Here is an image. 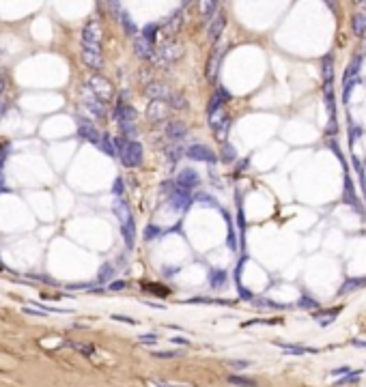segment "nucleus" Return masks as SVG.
I'll return each instance as SVG.
<instances>
[{
	"label": "nucleus",
	"mask_w": 366,
	"mask_h": 387,
	"mask_svg": "<svg viewBox=\"0 0 366 387\" xmlns=\"http://www.w3.org/2000/svg\"><path fill=\"white\" fill-rule=\"evenodd\" d=\"M115 147H117V155L121 157V161L127 166V168H136L142 164V144L136 142V140H129V138H117L115 140Z\"/></svg>",
	"instance_id": "nucleus-1"
},
{
	"label": "nucleus",
	"mask_w": 366,
	"mask_h": 387,
	"mask_svg": "<svg viewBox=\"0 0 366 387\" xmlns=\"http://www.w3.org/2000/svg\"><path fill=\"white\" fill-rule=\"evenodd\" d=\"M117 213H119V220H121V232H123L125 245H127V247H134V241H136L134 215H132V211H129V207H127L125 203H119V205H117Z\"/></svg>",
	"instance_id": "nucleus-2"
},
{
	"label": "nucleus",
	"mask_w": 366,
	"mask_h": 387,
	"mask_svg": "<svg viewBox=\"0 0 366 387\" xmlns=\"http://www.w3.org/2000/svg\"><path fill=\"white\" fill-rule=\"evenodd\" d=\"M82 52L101 54V28L95 20L88 22L82 30Z\"/></svg>",
	"instance_id": "nucleus-3"
},
{
	"label": "nucleus",
	"mask_w": 366,
	"mask_h": 387,
	"mask_svg": "<svg viewBox=\"0 0 366 387\" xmlns=\"http://www.w3.org/2000/svg\"><path fill=\"white\" fill-rule=\"evenodd\" d=\"M181 56H183V45L173 41V39L166 41V43H162L155 50V60L160 64H168V62H173L177 58H181Z\"/></svg>",
	"instance_id": "nucleus-4"
},
{
	"label": "nucleus",
	"mask_w": 366,
	"mask_h": 387,
	"mask_svg": "<svg viewBox=\"0 0 366 387\" xmlns=\"http://www.w3.org/2000/svg\"><path fill=\"white\" fill-rule=\"evenodd\" d=\"M209 125L216 132V138L224 144L226 132H229V125H231V118H229V114H226V110H220V112H216V114H209Z\"/></svg>",
	"instance_id": "nucleus-5"
},
{
	"label": "nucleus",
	"mask_w": 366,
	"mask_h": 387,
	"mask_svg": "<svg viewBox=\"0 0 366 387\" xmlns=\"http://www.w3.org/2000/svg\"><path fill=\"white\" fill-rule=\"evenodd\" d=\"M88 84H91V91H93L97 97H99V99H101L103 103L112 99V84H110L106 78L93 76V78H91V82H88Z\"/></svg>",
	"instance_id": "nucleus-6"
},
{
	"label": "nucleus",
	"mask_w": 366,
	"mask_h": 387,
	"mask_svg": "<svg viewBox=\"0 0 366 387\" xmlns=\"http://www.w3.org/2000/svg\"><path fill=\"white\" fill-rule=\"evenodd\" d=\"M84 108L91 112L93 116H97V118H101V116H103V112H106L103 101L91 91V86H86V88H84Z\"/></svg>",
	"instance_id": "nucleus-7"
},
{
	"label": "nucleus",
	"mask_w": 366,
	"mask_h": 387,
	"mask_svg": "<svg viewBox=\"0 0 366 387\" xmlns=\"http://www.w3.org/2000/svg\"><path fill=\"white\" fill-rule=\"evenodd\" d=\"M185 155H188L190 159H194V161H209V164H216V159H218L216 153L209 147H205V144H192Z\"/></svg>",
	"instance_id": "nucleus-8"
},
{
	"label": "nucleus",
	"mask_w": 366,
	"mask_h": 387,
	"mask_svg": "<svg viewBox=\"0 0 366 387\" xmlns=\"http://www.w3.org/2000/svg\"><path fill=\"white\" fill-rule=\"evenodd\" d=\"M190 205H192L190 191L177 185V187L173 189V196H170V207H173L175 211H185V209H188Z\"/></svg>",
	"instance_id": "nucleus-9"
},
{
	"label": "nucleus",
	"mask_w": 366,
	"mask_h": 387,
	"mask_svg": "<svg viewBox=\"0 0 366 387\" xmlns=\"http://www.w3.org/2000/svg\"><path fill=\"white\" fill-rule=\"evenodd\" d=\"M177 185L190 191V189H194V187H198V185H200V174L196 170H192V168H185V170L179 172Z\"/></svg>",
	"instance_id": "nucleus-10"
},
{
	"label": "nucleus",
	"mask_w": 366,
	"mask_h": 387,
	"mask_svg": "<svg viewBox=\"0 0 366 387\" xmlns=\"http://www.w3.org/2000/svg\"><path fill=\"white\" fill-rule=\"evenodd\" d=\"M173 93L175 91H170L166 84H149V88H146V95L151 97V101H162V103H168Z\"/></svg>",
	"instance_id": "nucleus-11"
},
{
	"label": "nucleus",
	"mask_w": 366,
	"mask_h": 387,
	"mask_svg": "<svg viewBox=\"0 0 366 387\" xmlns=\"http://www.w3.org/2000/svg\"><path fill=\"white\" fill-rule=\"evenodd\" d=\"M166 136H168V140H183L185 136H188V125L183 123V120H170V123L166 125Z\"/></svg>",
	"instance_id": "nucleus-12"
},
{
	"label": "nucleus",
	"mask_w": 366,
	"mask_h": 387,
	"mask_svg": "<svg viewBox=\"0 0 366 387\" xmlns=\"http://www.w3.org/2000/svg\"><path fill=\"white\" fill-rule=\"evenodd\" d=\"M224 26H226V20H224V15L222 13H218L214 20L209 22V28H207V37H209V41H218L220 39V35H222V30H224Z\"/></svg>",
	"instance_id": "nucleus-13"
},
{
	"label": "nucleus",
	"mask_w": 366,
	"mask_h": 387,
	"mask_svg": "<svg viewBox=\"0 0 366 387\" xmlns=\"http://www.w3.org/2000/svg\"><path fill=\"white\" fill-rule=\"evenodd\" d=\"M134 47H136V54L140 56L142 60H155V47H151L142 37L134 39Z\"/></svg>",
	"instance_id": "nucleus-14"
},
{
	"label": "nucleus",
	"mask_w": 366,
	"mask_h": 387,
	"mask_svg": "<svg viewBox=\"0 0 366 387\" xmlns=\"http://www.w3.org/2000/svg\"><path fill=\"white\" fill-rule=\"evenodd\" d=\"M181 22H183L181 11H177V13H173V15H168V20H166V24H164V32H166L168 37H173L175 32H179V28H181Z\"/></svg>",
	"instance_id": "nucleus-15"
},
{
	"label": "nucleus",
	"mask_w": 366,
	"mask_h": 387,
	"mask_svg": "<svg viewBox=\"0 0 366 387\" xmlns=\"http://www.w3.org/2000/svg\"><path fill=\"white\" fill-rule=\"evenodd\" d=\"M200 7V13H202V18H205V20H214L216 18V15L220 13V5L216 3V0H211V3H200L198 5Z\"/></svg>",
	"instance_id": "nucleus-16"
},
{
	"label": "nucleus",
	"mask_w": 366,
	"mask_h": 387,
	"mask_svg": "<svg viewBox=\"0 0 366 387\" xmlns=\"http://www.w3.org/2000/svg\"><path fill=\"white\" fill-rule=\"evenodd\" d=\"M80 136H84L86 140H91V142H95V144L101 142V136L97 134V129H95L91 123H88V125H86V123L80 125Z\"/></svg>",
	"instance_id": "nucleus-17"
},
{
	"label": "nucleus",
	"mask_w": 366,
	"mask_h": 387,
	"mask_svg": "<svg viewBox=\"0 0 366 387\" xmlns=\"http://www.w3.org/2000/svg\"><path fill=\"white\" fill-rule=\"evenodd\" d=\"M351 28L357 37H362L364 32H366V15L364 13H353V18H351Z\"/></svg>",
	"instance_id": "nucleus-18"
},
{
	"label": "nucleus",
	"mask_w": 366,
	"mask_h": 387,
	"mask_svg": "<svg viewBox=\"0 0 366 387\" xmlns=\"http://www.w3.org/2000/svg\"><path fill=\"white\" fill-rule=\"evenodd\" d=\"M166 116V108L162 101H151L149 103V118L151 120H162Z\"/></svg>",
	"instance_id": "nucleus-19"
},
{
	"label": "nucleus",
	"mask_w": 366,
	"mask_h": 387,
	"mask_svg": "<svg viewBox=\"0 0 366 387\" xmlns=\"http://www.w3.org/2000/svg\"><path fill=\"white\" fill-rule=\"evenodd\" d=\"M229 383L235 385V387H258V383L254 381V378H248V376H243V374H231V376H229Z\"/></svg>",
	"instance_id": "nucleus-20"
},
{
	"label": "nucleus",
	"mask_w": 366,
	"mask_h": 387,
	"mask_svg": "<svg viewBox=\"0 0 366 387\" xmlns=\"http://www.w3.org/2000/svg\"><path fill=\"white\" fill-rule=\"evenodd\" d=\"M220 159H222L224 164H233V161L237 159V151H235L233 144H229V142H224V144H222V151H220Z\"/></svg>",
	"instance_id": "nucleus-21"
},
{
	"label": "nucleus",
	"mask_w": 366,
	"mask_h": 387,
	"mask_svg": "<svg viewBox=\"0 0 366 387\" xmlns=\"http://www.w3.org/2000/svg\"><path fill=\"white\" fill-rule=\"evenodd\" d=\"M158 24H149V26H144L142 32H140V37L144 39L146 43H149L151 47H155V35H158Z\"/></svg>",
	"instance_id": "nucleus-22"
},
{
	"label": "nucleus",
	"mask_w": 366,
	"mask_h": 387,
	"mask_svg": "<svg viewBox=\"0 0 366 387\" xmlns=\"http://www.w3.org/2000/svg\"><path fill=\"white\" fill-rule=\"evenodd\" d=\"M276 346L284 349V353L291 355H306V353H317L315 349H306V346H293V344H284V342H276Z\"/></svg>",
	"instance_id": "nucleus-23"
},
{
	"label": "nucleus",
	"mask_w": 366,
	"mask_h": 387,
	"mask_svg": "<svg viewBox=\"0 0 366 387\" xmlns=\"http://www.w3.org/2000/svg\"><path fill=\"white\" fill-rule=\"evenodd\" d=\"M226 280H229V276H226V271H211L209 273V282H211V286L214 288H220L222 284H226Z\"/></svg>",
	"instance_id": "nucleus-24"
},
{
	"label": "nucleus",
	"mask_w": 366,
	"mask_h": 387,
	"mask_svg": "<svg viewBox=\"0 0 366 387\" xmlns=\"http://www.w3.org/2000/svg\"><path fill=\"white\" fill-rule=\"evenodd\" d=\"M360 62H362V58H360V56H355L353 62L349 64V69L345 71V82H349V80H355L357 71H360Z\"/></svg>",
	"instance_id": "nucleus-25"
},
{
	"label": "nucleus",
	"mask_w": 366,
	"mask_h": 387,
	"mask_svg": "<svg viewBox=\"0 0 366 387\" xmlns=\"http://www.w3.org/2000/svg\"><path fill=\"white\" fill-rule=\"evenodd\" d=\"M99 144H101V149H103L106 153H108L110 157H115V155H117L115 140H110V136H108V134H103V136H101V142H99Z\"/></svg>",
	"instance_id": "nucleus-26"
},
{
	"label": "nucleus",
	"mask_w": 366,
	"mask_h": 387,
	"mask_svg": "<svg viewBox=\"0 0 366 387\" xmlns=\"http://www.w3.org/2000/svg\"><path fill=\"white\" fill-rule=\"evenodd\" d=\"M168 106L170 108H177V110H183L188 103H185V97L181 93H173V97H170V101H168Z\"/></svg>",
	"instance_id": "nucleus-27"
},
{
	"label": "nucleus",
	"mask_w": 366,
	"mask_h": 387,
	"mask_svg": "<svg viewBox=\"0 0 366 387\" xmlns=\"http://www.w3.org/2000/svg\"><path fill=\"white\" fill-rule=\"evenodd\" d=\"M332 74H334V67H332V56H325V58H323V78H325V82H332Z\"/></svg>",
	"instance_id": "nucleus-28"
},
{
	"label": "nucleus",
	"mask_w": 366,
	"mask_h": 387,
	"mask_svg": "<svg viewBox=\"0 0 366 387\" xmlns=\"http://www.w3.org/2000/svg\"><path fill=\"white\" fill-rule=\"evenodd\" d=\"M69 346H71V349H76V351H80V353H82V355H86V357H91V355L95 353V349H93V346L91 344H78V342H69Z\"/></svg>",
	"instance_id": "nucleus-29"
},
{
	"label": "nucleus",
	"mask_w": 366,
	"mask_h": 387,
	"mask_svg": "<svg viewBox=\"0 0 366 387\" xmlns=\"http://www.w3.org/2000/svg\"><path fill=\"white\" fill-rule=\"evenodd\" d=\"M166 153H168V161H170V164H177V161L181 159V147H168Z\"/></svg>",
	"instance_id": "nucleus-30"
},
{
	"label": "nucleus",
	"mask_w": 366,
	"mask_h": 387,
	"mask_svg": "<svg viewBox=\"0 0 366 387\" xmlns=\"http://www.w3.org/2000/svg\"><path fill=\"white\" fill-rule=\"evenodd\" d=\"M151 387H190L185 383H173V381H151Z\"/></svg>",
	"instance_id": "nucleus-31"
},
{
	"label": "nucleus",
	"mask_w": 366,
	"mask_h": 387,
	"mask_svg": "<svg viewBox=\"0 0 366 387\" xmlns=\"http://www.w3.org/2000/svg\"><path fill=\"white\" fill-rule=\"evenodd\" d=\"M162 235V230L158 228V226H146V230H144V239L146 241H151L153 237H160Z\"/></svg>",
	"instance_id": "nucleus-32"
},
{
	"label": "nucleus",
	"mask_w": 366,
	"mask_h": 387,
	"mask_svg": "<svg viewBox=\"0 0 366 387\" xmlns=\"http://www.w3.org/2000/svg\"><path fill=\"white\" fill-rule=\"evenodd\" d=\"M360 284H362V280H349V282H345V286H343V290H340V295L351 293V288H353V286H360Z\"/></svg>",
	"instance_id": "nucleus-33"
},
{
	"label": "nucleus",
	"mask_w": 366,
	"mask_h": 387,
	"mask_svg": "<svg viewBox=\"0 0 366 387\" xmlns=\"http://www.w3.org/2000/svg\"><path fill=\"white\" fill-rule=\"evenodd\" d=\"M198 203H205V207H216V205H218L216 198L207 196V194H200V196H198Z\"/></svg>",
	"instance_id": "nucleus-34"
},
{
	"label": "nucleus",
	"mask_w": 366,
	"mask_h": 387,
	"mask_svg": "<svg viewBox=\"0 0 366 387\" xmlns=\"http://www.w3.org/2000/svg\"><path fill=\"white\" fill-rule=\"evenodd\" d=\"M140 342H142V344H155V342H158V336H155V334H144V336H140Z\"/></svg>",
	"instance_id": "nucleus-35"
},
{
	"label": "nucleus",
	"mask_w": 366,
	"mask_h": 387,
	"mask_svg": "<svg viewBox=\"0 0 366 387\" xmlns=\"http://www.w3.org/2000/svg\"><path fill=\"white\" fill-rule=\"evenodd\" d=\"M153 355H155V357H177V355H181V353H179V351H155V353H153Z\"/></svg>",
	"instance_id": "nucleus-36"
},
{
	"label": "nucleus",
	"mask_w": 366,
	"mask_h": 387,
	"mask_svg": "<svg viewBox=\"0 0 366 387\" xmlns=\"http://www.w3.org/2000/svg\"><path fill=\"white\" fill-rule=\"evenodd\" d=\"M101 280H110L112 278V267H110V265H106V267L101 269V276H99Z\"/></svg>",
	"instance_id": "nucleus-37"
},
{
	"label": "nucleus",
	"mask_w": 366,
	"mask_h": 387,
	"mask_svg": "<svg viewBox=\"0 0 366 387\" xmlns=\"http://www.w3.org/2000/svg\"><path fill=\"white\" fill-rule=\"evenodd\" d=\"M229 366L231 368H248V366H252V361H229Z\"/></svg>",
	"instance_id": "nucleus-38"
},
{
	"label": "nucleus",
	"mask_w": 366,
	"mask_h": 387,
	"mask_svg": "<svg viewBox=\"0 0 366 387\" xmlns=\"http://www.w3.org/2000/svg\"><path fill=\"white\" fill-rule=\"evenodd\" d=\"M110 288L112 290H121V288H127V282L123 280V282H112V284H110Z\"/></svg>",
	"instance_id": "nucleus-39"
},
{
	"label": "nucleus",
	"mask_w": 366,
	"mask_h": 387,
	"mask_svg": "<svg viewBox=\"0 0 366 387\" xmlns=\"http://www.w3.org/2000/svg\"><path fill=\"white\" fill-rule=\"evenodd\" d=\"M115 320H123V322H129V325H134V318H129V316H121V314H117V316H115Z\"/></svg>",
	"instance_id": "nucleus-40"
},
{
	"label": "nucleus",
	"mask_w": 366,
	"mask_h": 387,
	"mask_svg": "<svg viewBox=\"0 0 366 387\" xmlns=\"http://www.w3.org/2000/svg\"><path fill=\"white\" fill-rule=\"evenodd\" d=\"M239 297H241V299H252V295L248 293L246 288H241V286H239Z\"/></svg>",
	"instance_id": "nucleus-41"
},
{
	"label": "nucleus",
	"mask_w": 366,
	"mask_h": 387,
	"mask_svg": "<svg viewBox=\"0 0 366 387\" xmlns=\"http://www.w3.org/2000/svg\"><path fill=\"white\" fill-rule=\"evenodd\" d=\"M170 342H175V344H181V346H185V344H190L188 340H185V338H173V340Z\"/></svg>",
	"instance_id": "nucleus-42"
},
{
	"label": "nucleus",
	"mask_w": 366,
	"mask_h": 387,
	"mask_svg": "<svg viewBox=\"0 0 366 387\" xmlns=\"http://www.w3.org/2000/svg\"><path fill=\"white\" fill-rule=\"evenodd\" d=\"M0 88H3V84H0Z\"/></svg>",
	"instance_id": "nucleus-43"
}]
</instances>
